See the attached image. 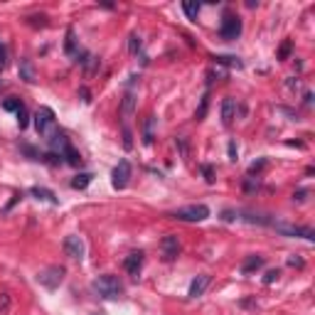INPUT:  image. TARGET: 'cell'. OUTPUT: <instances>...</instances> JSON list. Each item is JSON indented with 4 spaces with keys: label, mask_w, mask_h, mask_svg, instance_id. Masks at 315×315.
<instances>
[{
    "label": "cell",
    "mask_w": 315,
    "mask_h": 315,
    "mask_svg": "<svg viewBox=\"0 0 315 315\" xmlns=\"http://www.w3.org/2000/svg\"><path fill=\"white\" fill-rule=\"evenodd\" d=\"M227 151H229V160H232V163H236V160H239V148H236V143H234V140H229Z\"/></svg>",
    "instance_id": "836d02e7"
},
{
    "label": "cell",
    "mask_w": 315,
    "mask_h": 315,
    "mask_svg": "<svg viewBox=\"0 0 315 315\" xmlns=\"http://www.w3.org/2000/svg\"><path fill=\"white\" fill-rule=\"evenodd\" d=\"M22 106H25V104H22L20 99H15V96H10V99H5V101H3V109H5V111H15V113L22 109Z\"/></svg>",
    "instance_id": "d4e9b609"
},
{
    "label": "cell",
    "mask_w": 315,
    "mask_h": 315,
    "mask_svg": "<svg viewBox=\"0 0 315 315\" xmlns=\"http://www.w3.org/2000/svg\"><path fill=\"white\" fill-rule=\"evenodd\" d=\"M8 64V50H5V44L0 42V69Z\"/></svg>",
    "instance_id": "74e56055"
},
{
    "label": "cell",
    "mask_w": 315,
    "mask_h": 315,
    "mask_svg": "<svg viewBox=\"0 0 315 315\" xmlns=\"http://www.w3.org/2000/svg\"><path fill=\"white\" fill-rule=\"evenodd\" d=\"M182 10H185V15H187L190 20H197V15H200V3H182Z\"/></svg>",
    "instance_id": "484cf974"
},
{
    "label": "cell",
    "mask_w": 315,
    "mask_h": 315,
    "mask_svg": "<svg viewBox=\"0 0 315 315\" xmlns=\"http://www.w3.org/2000/svg\"><path fill=\"white\" fill-rule=\"evenodd\" d=\"M266 167H269V160H266V158H259V160H254V163L249 165V170H247L249 178H254V175L259 178V173H263Z\"/></svg>",
    "instance_id": "7402d4cb"
},
{
    "label": "cell",
    "mask_w": 315,
    "mask_h": 315,
    "mask_svg": "<svg viewBox=\"0 0 315 315\" xmlns=\"http://www.w3.org/2000/svg\"><path fill=\"white\" fill-rule=\"evenodd\" d=\"M241 30H244V25H241V17H239V15L227 13L224 17H222L220 37H222L224 42H234V40H239Z\"/></svg>",
    "instance_id": "277c9868"
},
{
    "label": "cell",
    "mask_w": 315,
    "mask_h": 315,
    "mask_svg": "<svg viewBox=\"0 0 315 315\" xmlns=\"http://www.w3.org/2000/svg\"><path fill=\"white\" fill-rule=\"evenodd\" d=\"M234 116H236V101L234 99H224L222 101V121H224V126H232Z\"/></svg>",
    "instance_id": "5bb4252c"
},
{
    "label": "cell",
    "mask_w": 315,
    "mask_h": 315,
    "mask_svg": "<svg viewBox=\"0 0 315 315\" xmlns=\"http://www.w3.org/2000/svg\"><path fill=\"white\" fill-rule=\"evenodd\" d=\"M128 180H131V163H128V160H118V165H116L113 173H111V185H113V190H126Z\"/></svg>",
    "instance_id": "52a82bcc"
},
{
    "label": "cell",
    "mask_w": 315,
    "mask_h": 315,
    "mask_svg": "<svg viewBox=\"0 0 315 315\" xmlns=\"http://www.w3.org/2000/svg\"><path fill=\"white\" fill-rule=\"evenodd\" d=\"M160 251H163V261L165 263H173V261L180 256V239L175 234H167L163 236V241H160Z\"/></svg>",
    "instance_id": "ba28073f"
},
{
    "label": "cell",
    "mask_w": 315,
    "mask_h": 315,
    "mask_svg": "<svg viewBox=\"0 0 315 315\" xmlns=\"http://www.w3.org/2000/svg\"><path fill=\"white\" fill-rule=\"evenodd\" d=\"M35 128H37V133L44 138H50L55 133V111L50 109V106H40L37 113H35Z\"/></svg>",
    "instance_id": "5b68a950"
},
{
    "label": "cell",
    "mask_w": 315,
    "mask_h": 315,
    "mask_svg": "<svg viewBox=\"0 0 315 315\" xmlns=\"http://www.w3.org/2000/svg\"><path fill=\"white\" fill-rule=\"evenodd\" d=\"M170 217L178 222H205L209 217V207L207 205H187L180 207L175 212H170Z\"/></svg>",
    "instance_id": "3957f363"
},
{
    "label": "cell",
    "mask_w": 315,
    "mask_h": 315,
    "mask_svg": "<svg viewBox=\"0 0 315 315\" xmlns=\"http://www.w3.org/2000/svg\"><path fill=\"white\" fill-rule=\"evenodd\" d=\"M8 308H10V298H8V293H0V315L8 313Z\"/></svg>",
    "instance_id": "e575fe53"
},
{
    "label": "cell",
    "mask_w": 315,
    "mask_h": 315,
    "mask_svg": "<svg viewBox=\"0 0 315 315\" xmlns=\"http://www.w3.org/2000/svg\"><path fill=\"white\" fill-rule=\"evenodd\" d=\"M207 109H209V94L202 96V101H200V109L195 111V121H202L207 116Z\"/></svg>",
    "instance_id": "cb8c5ba5"
},
{
    "label": "cell",
    "mask_w": 315,
    "mask_h": 315,
    "mask_svg": "<svg viewBox=\"0 0 315 315\" xmlns=\"http://www.w3.org/2000/svg\"><path fill=\"white\" fill-rule=\"evenodd\" d=\"M69 146V138H67V133H62V131H55L52 136H50V148H52V153H57V155H62V153L67 151Z\"/></svg>",
    "instance_id": "4fadbf2b"
},
{
    "label": "cell",
    "mask_w": 315,
    "mask_h": 315,
    "mask_svg": "<svg viewBox=\"0 0 315 315\" xmlns=\"http://www.w3.org/2000/svg\"><path fill=\"white\" fill-rule=\"evenodd\" d=\"M64 52L69 57H77L79 55V50H77V35H74V30L69 28L67 30V42H64Z\"/></svg>",
    "instance_id": "44dd1931"
},
{
    "label": "cell",
    "mask_w": 315,
    "mask_h": 315,
    "mask_svg": "<svg viewBox=\"0 0 315 315\" xmlns=\"http://www.w3.org/2000/svg\"><path fill=\"white\" fill-rule=\"evenodd\" d=\"M17 71H20V79H25L28 84H35V67H32V62H30V59H20V67H17Z\"/></svg>",
    "instance_id": "e0dca14e"
},
{
    "label": "cell",
    "mask_w": 315,
    "mask_h": 315,
    "mask_svg": "<svg viewBox=\"0 0 315 315\" xmlns=\"http://www.w3.org/2000/svg\"><path fill=\"white\" fill-rule=\"evenodd\" d=\"M290 52H293V42L286 40L283 44H281V50H278V59H281V62H286L288 57H290Z\"/></svg>",
    "instance_id": "83f0119b"
},
{
    "label": "cell",
    "mask_w": 315,
    "mask_h": 315,
    "mask_svg": "<svg viewBox=\"0 0 315 315\" xmlns=\"http://www.w3.org/2000/svg\"><path fill=\"white\" fill-rule=\"evenodd\" d=\"M64 276H67V269H64V266H47V269H42L35 278H37V283L44 286L47 290H57V288L62 286Z\"/></svg>",
    "instance_id": "7a4b0ae2"
},
{
    "label": "cell",
    "mask_w": 315,
    "mask_h": 315,
    "mask_svg": "<svg viewBox=\"0 0 315 315\" xmlns=\"http://www.w3.org/2000/svg\"><path fill=\"white\" fill-rule=\"evenodd\" d=\"M17 124H20V128H28V124H30V113H28L25 106L17 111Z\"/></svg>",
    "instance_id": "4dcf8cb0"
},
{
    "label": "cell",
    "mask_w": 315,
    "mask_h": 315,
    "mask_svg": "<svg viewBox=\"0 0 315 315\" xmlns=\"http://www.w3.org/2000/svg\"><path fill=\"white\" fill-rule=\"evenodd\" d=\"M96 296H101V298H106V301H118L121 296H124V281L118 278V276L113 274H104V276H96L94 283H91Z\"/></svg>",
    "instance_id": "6da1fadb"
},
{
    "label": "cell",
    "mask_w": 315,
    "mask_h": 315,
    "mask_svg": "<svg viewBox=\"0 0 315 315\" xmlns=\"http://www.w3.org/2000/svg\"><path fill=\"white\" fill-rule=\"evenodd\" d=\"M288 266H293V269H303V266H305V261H303L301 256H296V254H293V256H288Z\"/></svg>",
    "instance_id": "8d00e7d4"
},
{
    "label": "cell",
    "mask_w": 315,
    "mask_h": 315,
    "mask_svg": "<svg viewBox=\"0 0 315 315\" xmlns=\"http://www.w3.org/2000/svg\"><path fill=\"white\" fill-rule=\"evenodd\" d=\"M128 50H131L133 55H138V52L143 50V42H140V37H138V35H131V37H128Z\"/></svg>",
    "instance_id": "f1b7e54d"
},
{
    "label": "cell",
    "mask_w": 315,
    "mask_h": 315,
    "mask_svg": "<svg viewBox=\"0 0 315 315\" xmlns=\"http://www.w3.org/2000/svg\"><path fill=\"white\" fill-rule=\"evenodd\" d=\"M263 263H266V259H263L261 254H251V256H247V259H244V263H241V274H244V276L256 274L259 269H263Z\"/></svg>",
    "instance_id": "7c38bea8"
},
{
    "label": "cell",
    "mask_w": 315,
    "mask_h": 315,
    "mask_svg": "<svg viewBox=\"0 0 315 315\" xmlns=\"http://www.w3.org/2000/svg\"><path fill=\"white\" fill-rule=\"evenodd\" d=\"M91 180H94L91 173H79L77 178L71 180V190H86V187L91 185Z\"/></svg>",
    "instance_id": "ac0fdd59"
},
{
    "label": "cell",
    "mask_w": 315,
    "mask_h": 315,
    "mask_svg": "<svg viewBox=\"0 0 315 315\" xmlns=\"http://www.w3.org/2000/svg\"><path fill=\"white\" fill-rule=\"evenodd\" d=\"M209 281H212V276H209V274H200L190 283L187 296H190V298H200V296H205V290H207V286H209Z\"/></svg>",
    "instance_id": "8fae6325"
},
{
    "label": "cell",
    "mask_w": 315,
    "mask_h": 315,
    "mask_svg": "<svg viewBox=\"0 0 315 315\" xmlns=\"http://www.w3.org/2000/svg\"><path fill=\"white\" fill-rule=\"evenodd\" d=\"M200 170H202V175H205V180L212 185L214 182V167L212 165H200Z\"/></svg>",
    "instance_id": "1f68e13d"
},
{
    "label": "cell",
    "mask_w": 315,
    "mask_h": 315,
    "mask_svg": "<svg viewBox=\"0 0 315 315\" xmlns=\"http://www.w3.org/2000/svg\"><path fill=\"white\" fill-rule=\"evenodd\" d=\"M84 241L82 236H77V234H69L67 239H64V254H67L71 261H82L84 259Z\"/></svg>",
    "instance_id": "9c48e42d"
},
{
    "label": "cell",
    "mask_w": 315,
    "mask_h": 315,
    "mask_svg": "<svg viewBox=\"0 0 315 315\" xmlns=\"http://www.w3.org/2000/svg\"><path fill=\"white\" fill-rule=\"evenodd\" d=\"M62 160H64V163H69V165H74V167H79V165H82V153L74 151V148L69 146L67 151L62 153Z\"/></svg>",
    "instance_id": "ffe728a7"
},
{
    "label": "cell",
    "mask_w": 315,
    "mask_h": 315,
    "mask_svg": "<svg viewBox=\"0 0 315 315\" xmlns=\"http://www.w3.org/2000/svg\"><path fill=\"white\" fill-rule=\"evenodd\" d=\"M143 263H146V254H143V251H131V254L124 259L126 274L133 276V278H138V276H140V271H143Z\"/></svg>",
    "instance_id": "30bf717a"
},
{
    "label": "cell",
    "mask_w": 315,
    "mask_h": 315,
    "mask_svg": "<svg viewBox=\"0 0 315 315\" xmlns=\"http://www.w3.org/2000/svg\"><path fill=\"white\" fill-rule=\"evenodd\" d=\"M30 195L35 197V200H42V202H50V205H59V200H57V195L52 190H44V187H32Z\"/></svg>",
    "instance_id": "2e32d148"
},
{
    "label": "cell",
    "mask_w": 315,
    "mask_h": 315,
    "mask_svg": "<svg viewBox=\"0 0 315 315\" xmlns=\"http://www.w3.org/2000/svg\"><path fill=\"white\" fill-rule=\"evenodd\" d=\"M271 227H274L278 234H283V236H303V239H308V241L315 239V232L310 227H296V224H288V222H281V220H274Z\"/></svg>",
    "instance_id": "8992f818"
},
{
    "label": "cell",
    "mask_w": 315,
    "mask_h": 315,
    "mask_svg": "<svg viewBox=\"0 0 315 315\" xmlns=\"http://www.w3.org/2000/svg\"><path fill=\"white\" fill-rule=\"evenodd\" d=\"M308 195H310V190H308V187L296 190V192H293V202H305V200H308Z\"/></svg>",
    "instance_id": "d6a6232c"
},
{
    "label": "cell",
    "mask_w": 315,
    "mask_h": 315,
    "mask_svg": "<svg viewBox=\"0 0 315 315\" xmlns=\"http://www.w3.org/2000/svg\"><path fill=\"white\" fill-rule=\"evenodd\" d=\"M278 276H281V271H278V269H269V271H266V276H263V283H266V286H271V283H276V281H278Z\"/></svg>",
    "instance_id": "f546056e"
},
{
    "label": "cell",
    "mask_w": 315,
    "mask_h": 315,
    "mask_svg": "<svg viewBox=\"0 0 315 315\" xmlns=\"http://www.w3.org/2000/svg\"><path fill=\"white\" fill-rule=\"evenodd\" d=\"M212 62H214V64H224V67H232V69L244 67V62L234 55H212Z\"/></svg>",
    "instance_id": "9a60e30c"
},
{
    "label": "cell",
    "mask_w": 315,
    "mask_h": 315,
    "mask_svg": "<svg viewBox=\"0 0 315 315\" xmlns=\"http://www.w3.org/2000/svg\"><path fill=\"white\" fill-rule=\"evenodd\" d=\"M153 124H155V116H148L146 118V126H143V140L151 146L153 143Z\"/></svg>",
    "instance_id": "603a6c76"
},
{
    "label": "cell",
    "mask_w": 315,
    "mask_h": 315,
    "mask_svg": "<svg viewBox=\"0 0 315 315\" xmlns=\"http://www.w3.org/2000/svg\"><path fill=\"white\" fill-rule=\"evenodd\" d=\"M79 94H82V99H84V101H86V104H89V101H91V99H89V96H91V94H89V89H82V91H79Z\"/></svg>",
    "instance_id": "f35d334b"
},
{
    "label": "cell",
    "mask_w": 315,
    "mask_h": 315,
    "mask_svg": "<svg viewBox=\"0 0 315 315\" xmlns=\"http://www.w3.org/2000/svg\"><path fill=\"white\" fill-rule=\"evenodd\" d=\"M133 109H136V99H133V94H131V91H126L124 101H121V116H124V118H128V116L133 113Z\"/></svg>",
    "instance_id": "d6986e66"
},
{
    "label": "cell",
    "mask_w": 315,
    "mask_h": 315,
    "mask_svg": "<svg viewBox=\"0 0 315 315\" xmlns=\"http://www.w3.org/2000/svg\"><path fill=\"white\" fill-rule=\"evenodd\" d=\"M124 148H126V151H131V148H133V138H131L128 126H124Z\"/></svg>",
    "instance_id": "d590c367"
},
{
    "label": "cell",
    "mask_w": 315,
    "mask_h": 315,
    "mask_svg": "<svg viewBox=\"0 0 315 315\" xmlns=\"http://www.w3.org/2000/svg\"><path fill=\"white\" fill-rule=\"evenodd\" d=\"M28 25H32V28H47V15H30Z\"/></svg>",
    "instance_id": "4316f807"
}]
</instances>
